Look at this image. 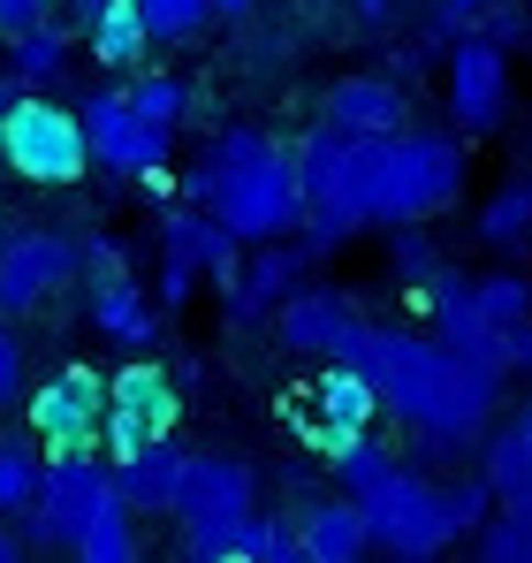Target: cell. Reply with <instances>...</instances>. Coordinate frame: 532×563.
<instances>
[{"mask_svg": "<svg viewBox=\"0 0 532 563\" xmlns=\"http://www.w3.org/2000/svg\"><path fill=\"white\" fill-rule=\"evenodd\" d=\"M335 358L373 380L380 411H396L434 457L472 450L495 427V411H502V374L448 358L434 335H411L396 320H351V335L335 343Z\"/></svg>", "mask_w": 532, "mask_h": 563, "instance_id": "6da1fadb", "label": "cell"}, {"mask_svg": "<svg viewBox=\"0 0 532 563\" xmlns=\"http://www.w3.org/2000/svg\"><path fill=\"white\" fill-rule=\"evenodd\" d=\"M182 198L206 206L236 244H266V236H297L304 190H297V161L289 145H274L266 130H221L206 145V161L182 176Z\"/></svg>", "mask_w": 532, "mask_h": 563, "instance_id": "7a4b0ae2", "label": "cell"}, {"mask_svg": "<svg viewBox=\"0 0 532 563\" xmlns=\"http://www.w3.org/2000/svg\"><path fill=\"white\" fill-rule=\"evenodd\" d=\"M472 184V153L442 130H373L357 137V206L380 229H419L448 213Z\"/></svg>", "mask_w": 532, "mask_h": 563, "instance_id": "3957f363", "label": "cell"}, {"mask_svg": "<svg viewBox=\"0 0 532 563\" xmlns=\"http://www.w3.org/2000/svg\"><path fill=\"white\" fill-rule=\"evenodd\" d=\"M0 168H15L23 184H46V190L85 184L91 153H85V122H77V107L38 99L31 85H23L15 99H0Z\"/></svg>", "mask_w": 532, "mask_h": 563, "instance_id": "277c9868", "label": "cell"}, {"mask_svg": "<svg viewBox=\"0 0 532 563\" xmlns=\"http://www.w3.org/2000/svg\"><path fill=\"white\" fill-rule=\"evenodd\" d=\"M351 503H357V518H365V549H380V556H396V563H434L448 549L442 487H434L426 472L388 465L373 487H357Z\"/></svg>", "mask_w": 532, "mask_h": 563, "instance_id": "5b68a950", "label": "cell"}, {"mask_svg": "<svg viewBox=\"0 0 532 563\" xmlns=\"http://www.w3.org/2000/svg\"><path fill=\"white\" fill-rule=\"evenodd\" d=\"M114 495L107 457H38V487H31V510H15L23 526V549H77V533L91 526V510Z\"/></svg>", "mask_w": 532, "mask_h": 563, "instance_id": "8992f818", "label": "cell"}, {"mask_svg": "<svg viewBox=\"0 0 532 563\" xmlns=\"http://www.w3.org/2000/svg\"><path fill=\"white\" fill-rule=\"evenodd\" d=\"M176 419H182L176 380L160 374L153 358H130L122 374H107V404H99V450H107V465L130 457V450H145V442H168Z\"/></svg>", "mask_w": 532, "mask_h": 563, "instance_id": "52a82bcc", "label": "cell"}, {"mask_svg": "<svg viewBox=\"0 0 532 563\" xmlns=\"http://www.w3.org/2000/svg\"><path fill=\"white\" fill-rule=\"evenodd\" d=\"M23 404H31V450L38 457L99 450V404H107V374L99 366H54Z\"/></svg>", "mask_w": 532, "mask_h": 563, "instance_id": "ba28073f", "label": "cell"}, {"mask_svg": "<svg viewBox=\"0 0 532 563\" xmlns=\"http://www.w3.org/2000/svg\"><path fill=\"white\" fill-rule=\"evenodd\" d=\"M77 275H85V260L62 229H8L0 236V320L46 312Z\"/></svg>", "mask_w": 532, "mask_h": 563, "instance_id": "9c48e42d", "label": "cell"}, {"mask_svg": "<svg viewBox=\"0 0 532 563\" xmlns=\"http://www.w3.org/2000/svg\"><path fill=\"white\" fill-rule=\"evenodd\" d=\"M448 122H456V137H487V130H502V114H510V54L487 38V31H472V38H456L448 46Z\"/></svg>", "mask_w": 532, "mask_h": 563, "instance_id": "30bf717a", "label": "cell"}, {"mask_svg": "<svg viewBox=\"0 0 532 563\" xmlns=\"http://www.w3.org/2000/svg\"><path fill=\"white\" fill-rule=\"evenodd\" d=\"M77 122H85L91 168H107V176H130V184H137L145 168L168 161V130H153L122 92H91L85 107H77Z\"/></svg>", "mask_w": 532, "mask_h": 563, "instance_id": "8fae6325", "label": "cell"}, {"mask_svg": "<svg viewBox=\"0 0 532 563\" xmlns=\"http://www.w3.org/2000/svg\"><path fill=\"white\" fill-rule=\"evenodd\" d=\"M373 419H380V396H373V380L357 374V366H343V358H328V374L304 388V442L320 450V465H328L343 442H357Z\"/></svg>", "mask_w": 532, "mask_h": 563, "instance_id": "7c38bea8", "label": "cell"}, {"mask_svg": "<svg viewBox=\"0 0 532 563\" xmlns=\"http://www.w3.org/2000/svg\"><path fill=\"white\" fill-rule=\"evenodd\" d=\"M244 510H259V472L244 457H213V450L182 457L176 503H168L176 526H221V518H244Z\"/></svg>", "mask_w": 532, "mask_h": 563, "instance_id": "4fadbf2b", "label": "cell"}, {"mask_svg": "<svg viewBox=\"0 0 532 563\" xmlns=\"http://www.w3.org/2000/svg\"><path fill=\"white\" fill-rule=\"evenodd\" d=\"M419 305H426V335L442 343L448 358H464V366H487V374H502V335L479 320V305H472V282H456V275H426L419 282ZM510 380V374H502Z\"/></svg>", "mask_w": 532, "mask_h": 563, "instance_id": "5bb4252c", "label": "cell"}, {"mask_svg": "<svg viewBox=\"0 0 532 563\" xmlns=\"http://www.w3.org/2000/svg\"><path fill=\"white\" fill-rule=\"evenodd\" d=\"M274 343L281 351H312V358H335V343L351 335L357 305L351 289H328V282H297V289H281L274 297Z\"/></svg>", "mask_w": 532, "mask_h": 563, "instance_id": "9a60e30c", "label": "cell"}, {"mask_svg": "<svg viewBox=\"0 0 532 563\" xmlns=\"http://www.w3.org/2000/svg\"><path fill=\"white\" fill-rule=\"evenodd\" d=\"M289 161H297L304 206H357V130H343V122L320 114ZM357 213H365V206H357Z\"/></svg>", "mask_w": 532, "mask_h": 563, "instance_id": "2e32d148", "label": "cell"}, {"mask_svg": "<svg viewBox=\"0 0 532 563\" xmlns=\"http://www.w3.org/2000/svg\"><path fill=\"white\" fill-rule=\"evenodd\" d=\"M304 267H312V252H304V244L266 236L259 260H252V267H236V282H229V328H236V335H244V328H259L266 312H274V297L304 282Z\"/></svg>", "mask_w": 532, "mask_h": 563, "instance_id": "e0dca14e", "label": "cell"}, {"mask_svg": "<svg viewBox=\"0 0 532 563\" xmlns=\"http://www.w3.org/2000/svg\"><path fill=\"white\" fill-rule=\"evenodd\" d=\"M176 472H182V450H176V434H168V442H145V450L114 457L107 479H114V495H122L137 518H168V503H176Z\"/></svg>", "mask_w": 532, "mask_h": 563, "instance_id": "ac0fdd59", "label": "cell"}, {"mask_svg": "<svg viewBox=\"0 0 532 563\" xmlns=\"http://www.w3.org/2000/svg\"><path fill=\"white\" fill-rule=\"evenodd\" d=\"M297 549H304V563H357L365 556V518H357L351 495H312L297 510Z\"/></svg>", "mask_w": 532, "mask_h": 563, "instance_id": "d6986e66", "label": "cell"}, {"mask_svg": "<svg viewBox=\"0 0 532 563\" xmlns=\"http://www.w3.org/2000/svg\"><path fill=\"white\" fill-rule=\"evenodd\" d=\"M91 328H99L107 343H122V351H145V343L160 335V312H153V297L137 289L130 267H122V275H99V289H91Z\"/></svg>", "mask_w": 532, "mask_h": 563, "instance_id": "ffe728a7", "label": "cell"}, {"mask_svg": "<svg viewBox=\"0 0 532 563\" xmlns=\"http://www.w3.org/2000/svg\"><path fill=\"white\" fill-rule=\"evenodd\" d=\"M85 38H91V62H99V69H114V77H130V69L153 54V31H145L137 0H91Z\"/></svg>", "mask_w": 532, "mask_h": 563, "instance_id": "44dd1931", "label": "cell"}, {"mask_svg": "<svg viewBox=\"0 0 532 563\" xmlns=\"http://www.w3.org/2000/svg\"><path fill=\"white\" fill-rule=\"evenodd\" d=\"M403 92H396V77H343L335 92H328V122H343L357 137H373V130H403Z\"/></svg>", "mask_w": 532, "mask_h": 563, "instance_id": "7402d4cb", "label": "cell"}, {"mask_svg": "<svg viewBox=\"0 0 532 563\" xmlns=\"http://www.w3.org/2000/svg\"><path fill=\"white\" fill-rule=\"evenodd\" d=\"M62 62H69V23L31 15L23 31H8V77H15V85H54Z\"/></svg>", "mask_w": 532, "mask_h": 563, "instance_id": "603a6c76", "label": "cell"}, {"mask_svg": "<svg viewBox=\"0 0 532 563\" xmlns=\"http://www.w3.org/2000/svg\"><path fill=\"white\" fill-rule=\"evenodd\" d=\"M182 556L190 563H259V510L221 518V526H182Z\"/></svg>", "mask_w": 532, "mask_h": 563, "instance_id": "cb8c5ba5", "label": "cell"}, {"mask_svg": "<svg viewBox=\"0 0 532 563\" xmlns=\"http://www.w3.org/2000/svg\"><path fill=\"white\" fill-rule=\"evenodd\" d=\"M77 556L85 563H137V510H130L122 495H107V503L91 510V526L77 533Z\"/></svg>", "mask_w": 532, "mask_h": 563, "instance_id": "d4e9b609", "label": "cell"}, {"mask_svg": "<svg viewBox=\"0 0 532 563\" xmlns=\"http://www.w3.org/2000/svg\"><path fill=\"white\" fill-rule=\"evenodd\" d=\"M479 236L495 244V252H510V244H525L532 236V176H518V184H502L487 206H479Z\"/></svg>", "mask_w": 532, "mask_h": 563, "instance_id": "484cf974", "label": "cell"}, {"mask_svg": "<svg viewBox=\"0 0 532 563\" xmlns=\"http://www.w3.org/2000/svg\"><path fill=\"white\" fill-rule=\"evenodd\" d=\"M479 556L487 563H532V503H495L479 518Z\"/></svg>", "mask_w": 532, "mask_h": 563, "instance_id": "4316f807", "label": "cell"}, {"mask_svg": "<svg viewBox=\"0 0 532 563\" xmlns=\"http://www.w3.org/2000/svg\"><path fill=\"white\" fill-rule=\"evenodd\" d=\"M472 305H479V320L502 335V328L532 320V282L518 275V267H502V275H479V282H472Z\"/></svg>", "mask_w": 532, "mask_h": 563, "instance_id": "83f0119b", "label": "cell"}, {"mask_svg": "<svg viewBox=\"0 0 532 563\" xmlns=\"http://www.w3.org/2000/svg\"><path fill=\"white\" fill-rule=\"evenodd\" d=\"M122 99H130L153 130H168V137H176V122L190 114V85H182V77H130Z\"/></svg>", "mask_w": 532, "mask_h": 563, "instance_id": "f1b7e54d", "label": "cell"}, {"mask_svg": "<svg viewBox=\"0 0 532 563\" xmlns=\"http://www.w3.org/2000/svg\"><path fill=\"white\" fill-rule=\"evenodd\" d=\"M357 229H365V213H357V206H304V213H297V236H304V252H312V260L343 252Z\"/></svg>", "mask_w": 532, "mask_h": 563, "instance_id": "f546056e", "label": "cell"}, {"mask_svg": "<svg viewBox=\"0 0 532 563\" xmlns=\"http://www.w3.org/2000/svg\"><path fill=\"white\" fill-rule=\"evenodd\" d=\"M31 487H38V457H31V434H0V518L31 510Z\"/></svg>", "mask_w": 532, "mask_h": 563, "instance_id": "4dcf8cb0", "label": "cell"}, {"mask_svg": "<svg viewBox=\"0 0 532 563\" xmlns=\"http://www.w3.org/2000/svg\"><path fill=\"white\" fill-rule=\"evenodd\" d=\"M137 15H145L153 46H182V38H198V31L213 23V8H206V0H137Z\"/></svg>", "mask_w": 532, "mask_h": 563, "instance_id": "1f68e13d", "label": "cell"}, {"mask_svg": "<svg viewBox=\"0 0 532 563\" xmlns=\"http://www.w3.org/2000/svg\"><path fill=\"white\" fill-rule=\"evenodd\" d=\"M495 510V495H487V479L472 472V479H448L442 487V518H448V541H464V533H479V518Z\"/></svg>", "mask_w": 532, "mask_h": 563, "instance_id": "d6a6232c", "label": "cell"}, {"mask_svg": "<svg viewBox=\"0 0 532 563\" xmlns=\"http://www.w3.org/2000/svg\"><path fill=\"white\" fill-rule=\"evenodd\" d=\"M190 289H198V260H190V244L176 229H160V312L190 305Z\"/></svg>", "mask_w": 532, "mask_h": 563, "instance_id": "836d02e7", "label": "cell"}, {"mask_svg": "<svg viewBox=\"0 0 532 563\" xmlns=\"http://www.w3.org/2000/svg\"><path fill=\"white\" fill-rule=\"evenodd\" d=\"M15 404H23V343L0 320V411H15Z\"/></svg>", "mask_w": 532, "mask_h": 563, "instance_id": "e575fe53", "label": "cell"}, {"mask_svg": "<svg viewBox=\"0 0 532 563\" xmlns=\"http://www.w3.org/2000/svg\"><path fill=\"white\" fill-rule=\"evenodd\" d=\"M259 563H304L297 526H289V518H259Z\"/></svg>", "mask_w": 532, "mask_h": 563, "instance_id": "d590c367", "label": "cell"}, {"mask_svg": "<svg viewBox=\"0 0 532 563\" xmlns=\"http://www.w3.org/2000/svg\"><path fill=\"white\" fill-rule=\"evenodd\" d=\"M77 260H85L91 275H122V267H130V252H122L114 236H99V229H91L85 244H77Z\"/></svg>", "mask_w": 532, "mask_h": 563, "instance_id": "8d00e7d4", "label": "cell"}, {"mask_svg": "<svg viewBox=\"0 0 532 563\" xmlns=\"http://www.w3.org/2000/svg\"><path fill=\"white\" fill-rule=\"evenodd\" d=\"M502 374H525L532 380V320L502 328Z\"/></svg>", "mask_w": 532, "mask_h": 563, "instance_id": "74e56055", "label": "cell"}, {"mask_svg": "<svg viewBox=\"0 0 532 563\" xmlns=\"http://www.w3.org/2000/svg\"><path fill=\"white\" fill-rule=\"evenodd\" d=\"M479 8H487V0H434V31H442V38L472 31V23H479Z\"/></svg>", "mask_w": 532, "mask_h": 563, "instance_id": "f35d334b", "label": "cell"}, {"mask_svg": "<svg viewBox=\"0 0 532 563\" xmlns=\"http://www.w3.org/2000/svg\"><path fill=\"white\" fill-rule=\"evenodd\" d=\"M396 267H403L411 282H426V275H434V252H426L419 236H403V244H396Z\"/></svg>", "mask_w": 532, "mask_h": 563, "instance_id": "ab89813d", "label": "cell"}, {"mask_svg": "<svg viewBox=\"0 0 532 563\" xmlns=\"http://www.w3.org/2000/svg\"><path fill=\"white\" fill-rule=\"evenodd\" d=\"M31 15H46V0H0V38H8V31H23Z\"/></svg>", "mask_w": 532, "mask_h": 563, "instance_id": "60d3db41", "label": "cell"}, {"mask_svg": "<svg viewBox=\"0 0 532 563\" xmlns=\"http://www.w3.org/2000/svg\"><path fill=\"white\" fill-rule=\"evenodd\" d=\"M351 8H357L365 31H388V23H396V0H351Z\"/></svg>", "mask_w": 532, "mask_h": 563, "instance_id": "b9f144b4", "label": "cell"}, {"mask_svg": "<svg viewBox=\"0 0 532 563\" xmlns=\"http://www.w3.org/2000/svg\"><path fill=\"white\" fill-rule=\"evenodd\" d=\"M510 442H518V450H525V465H532V396H525V411H518V419H510Z\"/></svg>", "mask_w": 532, "mask_h": 563, "instance_id": "7bdbcfd3", "label": "cell"}, {"mask_svg": "<svg viewBox=\"0 0 532 563\" xmlns=\"http://www.w3.org/2000/svg\"><path fill=\"white\" fill-rule=\"evenodd\" d=\"M0 563H23V533H15V518H0Z\"/></svg>", "mask_w": 532, "mask_h": 563, "instance_id": "ee69618b", "label": "cell"}, {"mask_svg": "<svg viewBox=\"0 0 532 563\" xmlns=\"http://www.w3.org/2000/svg\"><path fill=\"white\" fill-rule=\"evenodd\" d=\"M206 8H213V23H244L252 15V0H206Z\"/></svg>", "mask_w": 532, "mask_h": 563, "instance_id": "f6af8a7d", "label": "cell"}, {"mask_svg": "<svg viewBox=\"0 0 532 563\" xmlns=\"http://www.w3.org/2000/svg\"><path fill=\"white\" fill-rule=\"evenodd\" d=\"M0 99H8V77H0Z\"/></svg>", "mask_w": 532, "mask_h": 563, "instance_id": "bcb514c9", "label": "cell"}]
</instances>
